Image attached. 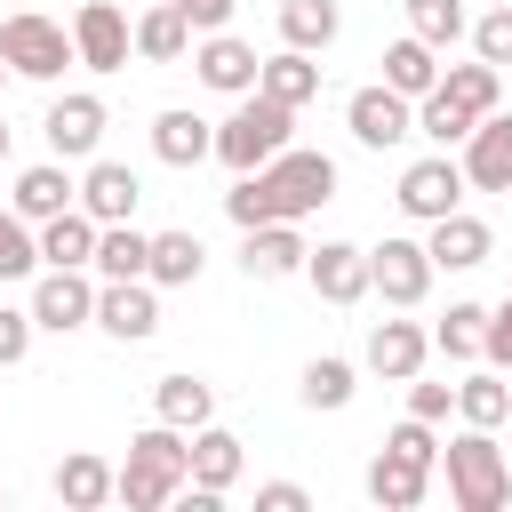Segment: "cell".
I'll return each instance as SVG.
<instances>
[{
  "label": "cell",
  "mask_w": 512,
  "mask_h": 512,
  "mask_svg": "<svg viewBox=\"0 0 512 512\" xmlns=\"http://www.w3.org/2000/svg\"><path fill=\"white\" fill-rule=\"evenodd\" d=\"M440 472H448V504L456 512H504L512 504V464H504L496 432H480V424L440 440Z\"/></svg>",
  "instance_id": "1"
},
{
  "label": "cell",
  "mask_w": 512,
  "mask_h": 512,
  "mask_svg": "<svg viewBox=\"0 0 512 512\" xmlns=\"http://www.w3.org/2000/svg\"><path fill=\"white\" fill-rule=\"evenodd\" d=\"M288 144H296V112H288V104H272L264 88L232 96V112L216 120V160H224L232 176L264 168V160H272V152H288Z\"/></svg>",
  "instance_id": "2"
},
{
  "label": "cell",
  "mask_w": 512,
  "mask_h": 512,
  "mask_svg": "<svg viewBox=\"0 0 512 512\" xmlns=\"http://www.w3.org/2000/svg\"><path fill=\"white\" fill-rule=\"evenodd\" d=\"M0 64L16 80H64V64H80V56H72V32L56 16L16 8V16H0Z\"/></svg>",
  "instance_id": "3"
},
{
  "label": "cell",
  "mask_w": 512,
  "mask_h": 512,
  "mask_svg": "<svg viewBox=\"0 0 512 512\" xmlns=\"http://www.w3.org/2000/svg\"><path fill=\"white\" fill-rule=\"evenodd\" d=\"M256 176H264V192H272V216H288V224H304L312 208L336 200V160H328V152H296V144H288V152H272Z\"/></svg>",
  "instance_id": "4"
},
{
  "label": "cell",
  "mask_w": 512,
  "mask_h": 512,
  "mask_svg": "<svg viewBox=\"0 0 512 512\" xmlns=\"http://www.w3.org/2000/svg\"><path fill=\"white\" fill-rule=\"evenodd\" d=\"M368 296H384L392 312H416V304L432 296V256H424V240L384 232V240L368 248Z\"/></svg>",
  "instance_id": "5"
},
{
  "label": "cell",
  "mask_w": 512,
  "mask_h": 512,
  "mask_svg": "<svg viewBox=\"0 0 512 512\" xmlns=\"http://www.w3.org/2000/svg\"><path fill=\"white\" fill-rule=\"evenodd\" d=\"M88 320H96V272L88 264H40V280H32V328L72 336Z\"/></svg>",
  "instance_id": "6"
},
{
  "label": "cell",
  "mask_w": 512,
  "mask_h": 512,
  "mask_svg": "<svg viewBox=\"0 0 512 512\" xmlns=\"http://www.w3.org/2000/svg\"><path fill=\"white\" fill-rule=\"evenodd\" d=\"M344 128H352V144H360V152H392V144H408V136H416V104H408L400 88L368 80V88H352V96H344Z\"/></svg>",
  "instance_id": "7"
},
{
  "label": "cell",
  "mask_w": 512,
  "mask_h": 512,
  "mask_svg": "<svg viewBox=\"0 0 512 512\" xmlns=\"http://www.w3.org/2000/svg\"><path fill=\"white\" fill-rule=\"evenodd\" d=\"M464 192H472V184H464V168H456L448 152H424V160H408V168H400V192H392V200H400V216H408V224H432V216L464 208Z\"/></svg>",
  "instance_id": "8"
},
{
  "label": "cell",
  "mask_w": 512,
  "mask_h": 512,
  "mask_svg": "<svg viewBox=\"0 0 512 512\" xmlns=\"http://www.w3.org/2000/svg\"><path fill=\"white\" fill-rule=\"evenodd\" d=\"M88 328H104L112 344L160 336V288H152V280H96V320H88Z\"/></svg>",
  "instance_id": "9"
},
{
  "label": "cell",
  "mask_w": 512,
  "mask_h": 512,
  "mask_svg": "<svg viewBox=\"0 0 512 512\" xmlns=\"http://www.w3.org/2000/svg\"><path fill=\"white\" fill-rule=\"evenodd\" d=\"M40 136H48V152H56V160H96V144H104V96L64 88V96L48 104Z\"/></svg>",
  "instance_id": "10"
},
{
  "label": "cell",
  "mask_w": 512,
  "mask_h": 512,
  "mask_svg": "<svg viewBox=\"0 0 512 512\" xmlns=\"http://www.w3.org/2000/svg\"><path fill=\"white\" fill-rule=\"evenodd\" d=\"M72 56H80L88 72H120V64L136 56L128 16H120L112 0H80V16H72Z\"/></svg>",
  "instance_id": "11"
},
{
  "label": "cell",
  "mask_w": 512,
  "mask_h": 512,
  "mask_svg": "<svg viewBox=\"0 0 512 512\" xmlns=\"http://www.w3.org/2000/svg\"><path fill=\"white\" fill-rule=\"evenodd\" d=\"M424 256H432V272H472V264L496 256V232H488L472 208H448V216L424 224Z\"/></svg>",
  "instance_id": "12"
},
{
  "label": "cell",
  "mask_w": 512,
  "mask_h": 512,
  "mask_svg": "<svg viewBox=\"0 0 512 512\" xmlns=\"http://www.w3.org/2000/svg\"><path fill=\"white\" fill-rule=\"evenodd\" d=\"M304 256H312V240H304L288 216H272V224H248V232H240V272H248V280H296V272H304Z\"/></svg>",
  "instance_id": "13"
},
{
  "label": "cell",
  "mask_w": 512,
  "mask_h": 512,
  "mask_svg": "<svg viewBox=\"0 0 512 512\" xmlns=\"http://www.w3.org/2000/svg\"><path fill=\"white\" fill-rule=\"evenodd\" d=\"M304 280H312V296L320 304H368V248H352V240H320L312 256H304Z\"/></svg>",
  "instance_id": "14"
},
{
  "label": "cell",
  "mask_w": 512,
  "mask_h": 512,
  "mask_svg": "<svg viewBox=\"0 0 512 512\" xmlns=\"http://www.w3.org/2000/svg\"><path fill=\"white\" fill-rule=\"evenodd\" d=\"M360 360H368V376L408 384V376H424V360H432V328H416V320H376Z\"/></svg>",
  "instance_id": "15"
},
{
  "label": "cell",
  "mask_w": 512,
  "mask_h": 512,
  "mask_svg": "<svg viewBox=\"0 0 512 512\" xmlns=\"http://www.w3.org/2000/svg\"><path fill=\"white\" fill-rule=\"evenodd\" d=\"M464 184L472 192H512V112H488V120H472V136H464Z\"/></svg>",
  "instance_id": "16"
},
{
  "label": "cell",
  "mask_w": 512,
  "mask_h": 512,
  "mask_svg": "<svg viewBox=\"0 0 512 512\" xmlns=\"http://www.w3.org/2000/svg\"><path fill=\"white\" fill-rule=\"evenodd\" d=\"M256 48L248 40H232V32H200L192 40V72H200V88H216V96H248L256 88Z\"/></svg>",
  "instance_id": "17"
},
{
  "label": "cell",
  "mask_w": 512,
  "mask_h": 512,
  "mask_svg": "<svg viewBox=\"0 0 512 512\" xmlns=\"http://www.w3.org/2000/svg\"><path fill=\"white\" fill-rule=\"evenodd\" d=\"M72 192H80L72 160H32V168H16V192H8V208H16L24 224H48V216H64V208H72Z\"/></svg>",
  "instance_id": "18"
},
{
  "label": "cell",
  "mask_w": 512,
  "mask_h": 512,
  "mask_svg": "<svg viewBox=\"0 0 512 512\" xmlns=\"http://www.w3.org/2000/svg\"><path fill=\"white\" fill-rule=\"evenodd\" d=\"M136 200H144V184H136V168H128V160H88V176H80V192H72V208H80V216H96V224L136 216Z\"/></svg>",
  "instance_id": "19"
},
{
  "label": "cell",
  "mask_w": 512,
  "mask_h": 512,
  "mask_svg": "<svg viewBox=\"0 0 512 512\" xmlns=\"http://www.w3.org/2000/svg\"><path fill=\"white\" fill-rule=\"evenodd\" d=\"M152 160H160V168H200V160H216V120L168 104V112L152 120Z\"/></svg>",
  "instance_id": "20"
},
{
  "label": "cell",
  "mask_w": 512,
  "mask_h": 512,
  "mask_svg": "<svg viewBox=\"0 0 512 512\" xmlns=\"http://www.w3.org/2000/svg\"><path fill=\"white\" fill-rule=\"evenodd\" d=\"M240 472H248V456H240V432H224V424L208 416V424L192 432V472H184V480H192V488H216V496H232V488H240Z\"/></svg>",
  "instance_id": "21"
},
{
  "label": "cell",
  "mask_w": 512,
  "mask_h": 512,
  "mask_svg": "<svg viewBox=\"0 0 512 512\" xmlns=\"http://www.w3.org/2000/svg\"><path fill=\"white\" fill-rule=\"evenodd\" d=\"M128 40H136V56H144V64H184L200 32L184 24V8H176V0H152V8L128 24Z\"/></svg>",
  "instance_id": "22"
},
{
  "label": "cell",
  "mask_w": 512,
  "mask_h": 512,
  "mask_svg": "<svg viewBox=\"0 0 512 512\" xmlns=\"http://www.w3.org/2000/svg\"><path fill=\"white\" fill-rule=\"evenodd\" d=\"M152 416H160V424H176V432H200V424L216 416V384H208V376H192V368H176V376H160V384H152Z\"/></svg>",
  "instance_id": "23"
},
{
  "label": "cell",
  "mask_w": 512,
  "mask_h": 512,
  "mask_svg": "<svg viewBox=\"0 0 512 512\" xmlns=\"http://www.w3.org/2000/svg\"><path fill=\"white\" fill-rule=\"evenodd\" d=\"M128 464L152 472V480H168V488H184V472H192V432H176V424L152 416V424L128 440Z\"/></svg>",
  "instance_id": "24"
},
{
  "label": "cell",
  "mask_w": 512,
  "mask_h": 512,
  "mask_svg": "<svg viewBox=\"0 0 512 512\" xmlns=\"http://www.w3.org/2000/svg\"><path fill=\"white\" fill-rule=\"evenodd\" d=\"M144 256H152V232H136V216H120V224H96L88 272L96 280H144Z\"/></svg>",
  "instance_id": "25"
},
{
  "label": "cell",
  "mask_w": 512,
  "mask_h": 512,
  "mask_svg": "<svg viewBox=\"0 0 512 512\" xmlns=\"http://www.w3.org/2000/svg\"><path fill=\"white\" fill-rule=\"evenodd\" d=\"M256 88H264L272 104H288V112H304V104L320 96V64H312L304 48H280V56H264V64H256Z\"/></svg>",
  "instance_id": "26"
},
{
  "label": "cell",
  "mask_w": 512,
  "mask_h": 512,
  "mask_svg": "<svg viewBox=\"0 0 512 512\" xmlns=\"http://www.w3.org/2000/svg\"><path fill=\"white\" fill-rule=\"evenodd\" d=\"M200 272H208L200 232H152V256H144V280L152 288H192Z\"/></svg>",
  "instance_id": "27"
},
{
  "label": "cell",
  "mask_w": 512,
  "mask_h": 512,
  "mask_svg": "<svg viewBox=\"0 0 512 512\" xmlns=\"http://www.w3.org/2000/svg\"><path fill=\"white\" fill-rule=\"evenodd\" d=\"M56 504H64V512H104V504H112V464L88 456V448L64 456V464H56Z\"/></svg>",
  "instance_id": "28"
},
{
  "label": "cell",
  "mask_w": 512,
  "mask_h": 512,
  "mask_svg": "<svg viewBox=\"0 0 512 512\" xmlns=\"http://www.w3.org/2000/svg\"><path fill=\"white\" fill-rule=\"evenodd\" d=\"M424 488H432V472H424V464H408V456H392V448L368 464V504H384V512H416V504H424Z\"/></svg>",
  "instance_id": "29"
},
{
  "label": "cell",
  "mask_w": 512,
  "mask_h": 512,
  "mask_svg": "<svg viewBox=\"0 0 512 512\" xmlns=\"http://www.w3.org/2000/svg\"><path fill=\"white\" fill-rule=\"evenodd\" d=\"M336 32H344V8H336V0H280V48L320 56Z\"/></svg>",
  "instance_id": "30"
},
{
  "label": "cell",
  "mask_w": 512,
  "mask_h": 512,
  "mask_svg": "<svg viewBox=\"0 0 512 512\" xmlns=\"http://www.w3.org/2000/svg\"><path fill=\"white\" fill-rule=\"evenodd\" d=\"M296 392H304V408L336 416V408H352V392H360V368H352V360H336V352H320V360H304Z\"/></svg>",
  "instance_id": "31"
},
{
  "label": "cell",
  "mask_w": 512,
  "mask_h": 512,
  "mask_svg": "<svg viewBox=\"0 0 512 512\" xmlns=\"http://www.w3.org/2000/svg\"><path fill=\"white\" fill-rule=\"evenodd\" d=\"M432 80H440V48H424L416 32H400V40L384 48V88H400V96L416 104V96H424Z\"/></svg>",
  "instance_id": "32"
},
{
  "label": "cell",
  "mask_w": 512,
  "mask_h": 512,
  "mask_svg": "<svg viewBox=\"0 0 512 512\" xmlns=\"http://www.w3.org/2000/svg\"><path fill=\"white\" fill-rule=\"evenodd\" d=\"M440 96H456L472 120H488V112L504 104V72L480 64V56H472V64H440Z\"/></svg>",
  "instance_id": "33"
},
{
  "label": "cell",
  "mask_w": 512,
  "mask_h": 512,
  "mask_svg": "<svg viewBox=\"0 0 512 512\" xmlns=\"http://www.w3.org/2000/svg\"><path fill=\"white\" fill-rule=\"evenodd\" d=\"M32 240H40V264H88V256H96V216L64 208V216L32 224Z\"/></svg>",
  "instance_id": "34"
},
{
  "label": "cell",
  "mask_w": 512,
  "mask_h": 512,
  "mask_svg": "<svg viewBox=\"0 0 512 512\" xmlns=\"http://www.w3.org/2000/svg\"><path fill=\"white\" fill-rule=\"evenodd\" d=\"M456 416H464V424H480V432H496V424L512 416V384H504V368L464 376V384H456Z\"/></svg>",
  "instance_id": "35"
},
{
  "label": "cell",
  "mask_w": 512,
  "mask_h": 512,
  "mask_svg": "<svg viewBox=\"0 0 512 512\" xmlns=\"http://www.w3.org/2000/svg\"><path fill=\"white\" fill-rule=\"evenodd\" d=\"M416 136H432L440 152H456V144L472 136V112H464L456 96H440V80H432V88L416 96Z\"/></svg>",
  "instance_id": "36"
},
{
  "label": "cell",
  "mask_w": 512,
  "mask_h": 512,
  "mask_svg": "<svg viewBox=\"0 0 512 512\" xmlns=\"http://www.w3.org/2000/svg\"><path fill=\"white\" fill-rule=\"evenodd\" d=\"M480 320H488V304H448L432 320V352L440 360H480Z\"/></svg>",
  "instance_id": "37"
},
{
  "label": "cell",
  "mask_w": 512,
  "mask_h": 512,
  "mask_svg": "<svg viewBox=\"0 0 512 512\" xmlns=\"http://www.w3.org/2000/svg\"><path fill=\"white\" fill-rule=\"evenodd\" d=\"M408 32H416L424 48L448 56V40L464 32V0H408Z\"/></svg>",
  "instance_id": "38"
},
{
  "label": "cell",
  "mask_w": 512,
  "mask_h": 512,
  "mask_svg": "<svg viewBox=\"0 0 512 512\" xmlns=\"http://www.w3.org/2000/svg\"><path fill=\"white\" fill-rule=\"evenodd\" d=\"M40 272V240L16 208H0V280H32Z\"/></svg>",
  "instance_id": "39"
},
{
  "label": "cell",
  "mask_w": 512,
  "mask_h": 512,
  "mask_svg": "<svg viewBox=\"0 0 512 512\" xmlns=\"http://www.w3.org/2000/svg\"><path fill=\"white\" fill-rule=\"evenodd\" d=\"M472 56H480V64H496V72L512 64V0H504V8H488V16L472 24Z\"/></svg>",
  "instance_id": "40"
},
{
  "label": "cell",
  "mask_w": 512,
  "mask_h": 512,
  "mask_svg": "<svg viewBox=\"0 0 512 512\" xmlns=\"http://www.w3.org/2000/svg\"><path fill=\"white\" fill-rule=\"evenodd\" d=\"M224 216H232L240 232H248V224H272V192H264V176H256V168H248V176L224 192Z\"/></svg>",
  "instance_id": "41"
},
{
  "label": "cell",
  "mask_w": 512,
  "mask_h": 512,
  "mask_svg": "<svg viewBox=\"0 0 512 512\" xmlns=\"http://www.w3.org/2000/svg\"><path fill=\"white\" fill-rule=\"evenodd\" d=\"M384 448H392V456H408V464H424V472L440 464V440H432V424H424V416H400V424L384 432Z\"/></svg>",
  "instance_id": "42"
},
{
  "label": "cell",
  "mask_w": 512,
  "mask_h": 512,
  "mask_svg": "<svg viewBox=\"0 0 512 512\" xmlns=\"http://www.w3.org/2000/svg\"><path fill=\"white\" fill-rule=\"evenodd\" d=\"M480 360H488V368H512V296L488 304V320H480Z\"/></svg>",
  "instance_id": "43"
},
{
  "label": "cell",
  "mask_w": 512,
  "mask_h": 512,
  "mask_svg": "<svg viewBox=\"0 0 512 512\" xmlns=\"http://www.w3.org/2000/svg\"><path fill=\"white\" fill-rule=\"evenodd\" d=\"M408 416L448 424V416H456V384H424V376H408Z\"/></svg>",
  "instance_id": "44"
},
{
  "label": "cell",
  "mask_w": 512,
  "mask_h": 512,
  "mask_svg": "<svg viewBox=\"0 0 512 512\" xmlns=\"http://www.w3.org/2000/svg\"><path fill=\"white\" fill-rule=\"evenodd\" d=\"M32 352V304L16 312V304H0V368H16Z\"/></svg>",
  "instance_id": "45"
},
{
  "label": "cell",
  "mask_w": 512,
  "mask_h": 512,
  "mask_svg": "<svg viewBox=\"0 0 512 512\" xmlns=\"http://www.w3.org/2000/svg\"><path fill=\"white\" fill-rule=\"evenodd\" d=\"M176 8H184V24H192V32H224L240 0H176Z\"/></svg>",
  "instance_id": "46"
},
{
  "label": "cell",
  "mask_w": 512,
  "mask_h": 512,
  "mask_svg": "<svg viewBox=\"0 0 512 512\" xmlns=\"http://www.w3.org/2000/svg\"><path fill=\"white\" fill-rule=\"evenodd\" d=\"M304 504H312V496H304L296 480H264V488H256V512H304Z\"/></svg>",
  "instance_id": "47"
},
{
  "label": "cell",
  "mask_w": 512,
  "mask_h": 512,
  "mask_svg": "<svg viewBox=\"0 0 512 512\" xmlns=\"http://www.w3.org/2000/svg\"><path fill=\"white\" fill-rule=\"evenodd\" d=\"M8 144H16V136H8V120H0V168H8Z\"/></svg>",
  "instance_id": "48"
},
{
  "label": "cell",
  "mask_w": 512,
  "mask_h": 512,
  "mask_svg": "<svg viewBox=\"0 0 512 512\" xmlns=\"http://www.w3.org/2000/svg\"><path fill=\"white\" fill-rule=\"evenodd\" d=\"M8 80H16V72H8V64H0V96H8Z\"/></svg>",
  "instance_id": "49"
}]
</instances>
